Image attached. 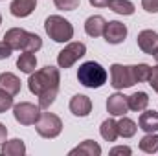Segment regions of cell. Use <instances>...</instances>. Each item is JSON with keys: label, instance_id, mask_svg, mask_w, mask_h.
Listing matches in <instances>:
<instances>
[{"label": "cell", "instance_id": "cell-1", "mask_svg": "<svg viewBox=\"0 0 158 156\" xmlns=\"http://www.w3.org/2000/svg\"><path fill=\"white\" fill-rule=\"evenodd\" d=\"M59 83H61V72L55 66H44L30 74L28 88L31 94L39 97L40 109H50V105H53L59 94Z\"/></svg>", "mask_w": 158, "mask_h": 156}, {"label": "cell", "instance_id": "cell-2", "mask_svg": "<svg viewBox=\"0 0 158 156\" xmlns=\"http://www.w3.org/2000/svg\"><path fill=\"white\" fill-rule=\"evenodd\" d=\"M4 40L13 48V50H22V51H31L37 53L42 48V39L37 33H30L22 28H11L6 31Z\"/></svg>", "mask_w": 158, "mask_h": 156}, {"label": "cell", "instance_id": "cell-3", "mask_svg": "<svg viewBox=\"0 0 158 156\" xmlns=\"http://www.w3.org/2000/svg\"><path fill=\"white\" fill-rule=\"evenodd\" d=\"M107 70L94 61L83 63L77 70V81L86 88H101L107 83Z\"/></svg>", "mask_w": 158, "mask_h": 156}, {"label": "cell", "instance_id": "cell-4", "mask_svg": "<svg viewBox=\"0 0 158 156\" xmlns=\"http://www.w3.org/2000/svg\"><path fill=\"white\" fill-rule=\"evenodd\" d=\"M44 30H46L48 37L55 42H68L74 37V26L70 24V20H66L59 15H50L44 20Z\"/></svg>", "mask_w": 158, "mask_h": 156}, {"label": "cell", "instance_id": "cell-5", "mask_svg": "<svg viewBox=\"0 0 158 156\" xmlns=\"http://www.w3.org/2000/svg\"><path fill=\"white\" fill-rule=\"evenodd\" d=\"M35 130L37 134L42 138H57L63 130V121L57 114H52V112H40L39 119L35 123Z\"/></svg>", "mask_w": 158, "mask_h": 156}, {"label": "cell", "instance_id": "cell-6", "mask_svg": "<svg viewBox=\"0 0 158 156\" xmlns=\"http://www.w3.org/2000/svg\"><path fill=\"white\" fill-rule=\"evenodd\" d=\"M110 84L121 90V88H131L136 84L132 66H123V64H112L110 66Z\"/></svg>", "mask_w": 158, "mask_h": 156}, {"label": "cell", "instance_id": "cell-7", "mask_svg": "<svg viewBox=\"0 0 158 156\" xmlns=\"http://www.w3.org/2000/svg\"><path fill=\"white\" fill-rule=\"evenodd\" d=\"M85 53H86V46H85L83 42H70L64 50L59 51V55H57V64H59V68H64V70H66V68L74 66Z\"/></svg>", "mask_w": 158, "mask_h": 156}, {"label": "cell", "instance_id": "cell-8", "mask_svg": "<svg viewBox=\"0 0 158 156\" xmlns=\"http://www.w3.org/2000/svg\"><path fill=\"white\" fill-rule=\"evenodd\" d=\"M13 116L20 125H35L40 116V107L28 103V101H22L19 105H13Z\"/></svg>", "mask_w": 158, "mask_h": 156}, {"label": "cell", "instance_id": "cell-9", "mask_svg": "<svg viewBox=\"0 0 158 156\" xmlns=\"http://www.w3.org/2000/svg\"><path fill=\"white\" fill-rule=\"evenodd\" d=\"M136 42H138V48L147 55H155L158 51V33L153 30L140 31L136 37Z\"/></svg>", "mask_w": 158, "mask_h": 156}, {"label": "cell", "instance_id": "cell-10", "mask_svg": "<svg viewBox=\"0 0 158 156\" xmlns=\"http://www.w3.org/2000/svg\"><path fill=\"white\" fill-rule=\"evenodd\" d=\"M103 37H105V40L109 44H121L125 40V37H127V26L121 24L119 20H110L105 26Z\"/></svg>", "mask_w": 158, "mask_h": 156}, {"label": "cell", "instance_id": "cell-11", "mask_svg": "<svg viewBox=\"0 0 158 156\" xmlns=\"http://www.w3.org/2000/svg\"><path fill=\"white\" fill-rule=\"evenodd\" d=\"M70 112L77 117H86L90 112H92V101L88 96H83V94H77L70 99Z\"/></svg>", "mask_w": 158, "mask_h": 156}, {"label": "cell", "instance_id": "cell-12", "mask_svg": "<svg viewBox=\"0 0 158 156\" xmlns=\"http://www.w3.org/2000/svg\"><path fill=\"white\" fill-rule=\"evenodd\" d=\"M107 110H109L110 116H125L127 110H129L127 96H123V94H119V92L109 96V99H107Z\"/></svg>", "mask_w": 158, "mask_h": 156}, {"label": "cell", "instance_id": "cell-13", "mask_svg": "<svg viewBox=\"0 0 158 156\" xmlns=\"http://www.w3.org/2000/svg\"><path fill=\"white\" fill-rule=\"evenodd\" d=\"M37 7V0H13L11 6H9V11L13 17L17 18H24V17H30Z\"/></svg>", "mask_w": 158, "mask_h": 156}, {"label": "cell", "instance_id": "cell-14", "mask_svg": "<svg viewBox=\"0 0 158 156\" xmlns=\"http://www.w3.org/2000/svg\"><path fill=\"white\" fill-rule=\"evenodd\" d=\"M105 26H107V20L101 17V15H94V17H88L86 22H85V31L86 35L90 37H101L105 33Z\"/></svg>", "mask_w": 158, "mask_h": 156}, {"label": "cell", "instance_id": "cell-15", "mask_svg": "<svg viewBox=\"0 0 158 156\" xmlns=\"http://www.w3.org/2000/svg\"><path fill=\"white\" fill-rule=\"evenodd\" d=\"M138 129L143 132H156L158 130V112L156 110H142V116L138 119Z\"/></svg>", "mask_w": 158, "mask_h": 156}, {"label": "cell", "instance_id": "cell-16", "mask_svg": "<svg viewBox=\"0 0 158 156\" xmlns=\"http://www.w3.org/2000/svg\"><path fill=\"white\" fill-rule=\"evenodd\" d=\"M0 88L11 96H17L20 92V79L11 72H4V74H0Z\"/></svg>", "mask_w": 158, "mask_h": 156}, {"label": "cell", "instance_id": "cell-17", "mask_svg": "<svg viewBox=\"0 0 158 156\" xmlns=\"http://www.w3.org/2000/svg\"><path fill=\"white\" fill-rule=\"evenodd\" d=\"M70 156H99L101 154V147L94 142V140H85L81 145H77L76 149H72L70 153H68Z\"/></svg>", "mask_w": 158, "mask_h": 156}, {"label": "cell", "instance_id": "cell-18", "mask_svg": "<svg viewBox=\"0 0 158 156\" xmlns=\"http://www.w3.org/2000/svg\"><path fill=\"white\" fill-rule=\"evenodd\" d=\"M35 66H37V57L31 51H24L17 59V68L20 72H24V74H33L35 72Z\"/></svg>", "mask_w": 158, "mask_h": 156}, {"label": "cell", "instance_id": "cell-19", "mask_svg": "<svg viewBox=\"0 0 158 156\" xmlns=\"http://www.w3.org/2000/svg\"><path fill=\"white\" fill-rule=\"evenodd\" d=\"M127 103H129V110L132 112H142L147 109L149 105V96L145 92H134L132 96L127 97Z\"/></svg>", "mask_w": 158, "mask_h": 156}, {"label": "cell", "instance_id": "cell-20", "mask_svg": "<svg viewBox=\"0 0 158 156\" xmlns=\"http://www.w3.org/2000/svg\"><path fill=\"white\" fill-rule=\"evenodd\" d=\"M24 153H26V145L19 138H13V140L2 143V154L4 156H22Z\"/></svg>", "mask_w": 158, "mask_h": 156}, {"label": "cell", "instance_id": "cell-21", "mask_svg": "<svg viewBox=\"0 0 158 156\" xmlns=\"http://www.w3.org/2000/svg\"><path fill=\"white\" fill-rule=\"evenodd\" d=\"M99 134H101V138L105 140V142H116L118 140V121H114V119H105L103 123H101V127H99Z\"/></svg>", "mask_w": 158, "mask_h": 156}, {"label": "cell", "instance_id": "cell-22", "mask_svg": "<svg viewBox=\"0 0 158 156\" xmlns=\"http://www.w3.org/2000/svg\"><path fill=\"white\" fill-rule=\"evenodd\" d=\"M136 130H138V125H136L132 119L121 116V119L118 121V134L119 136H123V138H132V136L136 134Z\"/></svg>", "mask_w": 158, "mask_h": 156}, {"label": "cell", "instance_id": "cell-23", "mask_svg": "<svg viewBox=\"0 0 158 156\" xmlns=\"http://www.w3.org/2000/svg\"><path fill=\"white\" fill-rule=\"evenodd\" d=\"M109 7H110L114 13H118V15H125V17H129V15L134 13V4L129 2V0H110Z\"/></svg>", "mask_w": 158, "mask_h": 156}, {"label": "cell", "instance_id": "cell-24", "mask_svg": "<svg viewBox=\"0 0 158 156\" xmlns=\"http://www.w3.org/2000/svg\"><path fill=\"white\" fill-rule=\"evenodd\" d=\"M140 149L147 154H153L158 151V134H153V132H147L142 140H140Z\"/></svg>", "mask_w": 158, "mask_h": 156}, {"label": "cell", "instance_id": "cell-25", "mask_svg": "<svg viewBox=\"0 0 158 156\" xmlns=\"http://www.w3.org/2000/svg\"><path fill=\"white\" fill-rule=\"evenodd\" d=\"M132 72H134V79H136V83H143V81H149V76H151V66H149V64H145V63L132 64Z\"/></svg>", "mask_w": 158, "mask_h": 156}, {"label": "cell", "instance_id": "cell-26", "mask_svg": "<svg viewBox=\"0 0 158 156\" xmlns=\"http://www.w3.org/2000/svg\"><path fill=\"white\" fill-rule=\"evenodd\" d=\"M11 107H13V96L0 88V114L6 112V110H9Z\"/></svg>", "mask_w": 158, "mask_h": 156}, {"label": "cell", "instance_id": "cell-27", "mask_svg": "<svg viewBox=\"0 0 158 156\" xmlns=\"http://www.w3.org/2000/svg\"><path fill=\"white\" fill-rule=\"evenodd\" d=\"M55 7L61 11H74L79 7V0H53Z\"/></svg>", "mask_w": 158, "mask_h": 156}, {"label": "cell", "instance_id": "cell-28", "mask_svg": "<svg viewBox=\"0 0 158 156\" xmlns=\"http://www.w3.org/2000/svg\"><path fill=\"white\" fill-rule=\"evenodd\" d=\"M142 7L147 13H158V0H142Z\"/></svg>", "mask_w": 158, "mask_h": 156}, {"label": "cell", "instance_id": "cell-29", "mask_svg": "<svg viewBox=\"0 0 158 156\" xmlns=\"http://www.w3.org/2000/svg\"><path fill=\"white\" fill-rule=\"evenodd\" d=\"M149 84L153 86V90L158 94V64L151 68V76H149Z\"/></svg>", "mask_w": 158, "mask_h": 156}, {"label": "cell", "instance_id": "cell-30", "mask_svg": "<svg viewBox=\"0 0 158 156\" xmlns=\"http://www.w3.org/2000/svg\"><path fill=\"white\" fill-rule=\"evenodd\" d=\"M11 51H13V48H11L6 40H0V61H2V59H7V57L11 55Z\"/></svg>", "mask_w": 158, "mask_h": 156}, {"label": "cell", "instance_id": "cell-31", "mask_svg": "<svg viewBox=\"0 0 158 156\" xmlns=\"http://www.w3.org/2000/svg\"><path fill=\"white\" fill-rule=\"evenodd\" d=\"M132 153L131 151V147H127V145H118V147H112L110 149V154L114 156V154H125V156H129Z\"/></svg>", "mask_w": 158, "mask_h": 156}, {"label": "cell", "instance_id": "cell-32", "mask_svg": "<svg viewBox=\"0 0 158 156\" xmlns=\"http://www.w3.org/2000/svg\"><path fill=\"white\" fill-rule=\"evenodd\" d=\"M88 2L94 7H109V4H110V0H88Z\"/></svg>", "mask_w": 158, "mask_h": 156}, {"label": "cell", "instance_id": "cell-33", "mask_svg": "<svg viewBox=\"0 0 158 156\" xmlns=\"http://www.w3.org/2000/svg\"><path fill=\"white\" fill-rule=\"evenodd\" d=\"M6 138H7V129H6V125L0 123V145L6 142Z\"/></svg>", "mask_w": 158, "mask_h": 156}, {"label": "cell", "instance_id": "cell-34", "mask_svg": "<svg viewBox=\"0 0 158 156\" xmlns=\"http://www.w3.org/2000/svg\"><path fill=\"white\" fill-rule=\"evenodd\" d=\"M155 59H156V63H158V51H156V53H155Z\"/></svg>", "mask_w": 158, "mask_h": 156}, {"label": "cell", "instance_id": "cell-35", "mask_svg": "<svg viewBox=\"0 0 158 156\" xmlns=\"http://www.w3.org/2000/svg\"><path fill=\"white\" fill-rule=\"evenodd\" d=\"M0 24H2V15H0Z\"/></svg>", "mask_w": 158, "mask_h": 156}]
</instances>
